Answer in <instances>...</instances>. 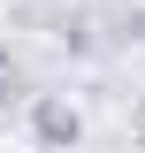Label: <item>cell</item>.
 <instances>
[{
	"mask_svg": "<svg viewBox=\"0 0 145 153\" xmlns=\"http://www.w3.org/2000/svg\"><path fill=\"white\" fill-rule=\"evenodd\" d=\"M31 138L38 146H84V115L69 107V100H54V92H31Z\"/></svg>",
	"mask_w": 145,
	"mask_h": 153,
	"instance_id": "obj_1",
	"label": "cell"
},
{
	"mask_svg": "<svg viewBox=\"0 0 145 153\" xmlns=\"http://www.w3.org/2000/svg\"><path fill=\"white\" fill-rule=\"evenodd\" d=\"M16 100L31 107V76H23V61H8V54H0V107H16Z\"/></svg>",
	"mask_w": 145,
	"mask_h": 153,
	"instance_id": "obj_2",
	"label": "cell"
},
{
	"mask_svg": "<svg viewBox=\"0 0 145 153\" xmlns=\"http://www.w3.org/2000/svg\"><path fill=\"white\" fill-rule=\"evenodd\" d=\"M115 38H130V46H145V0H138V8H122V16H115Z\"/></svg>",
	"mask_w": 145,
	"mask_h": 153,
	"instance_id": "obj_3",
	"label": "cell"
},
{
	"mask_svg": "<svg viewBox=\"0 0 145 153\" xmlns=\"http://www.w3.org/2000/svg\"><path fill=\"white\" fill-rule=\"evenodd\" d=\"M138 138H145V115H138Z\"/></svg>",
	"mask_w": 145,
	"mask_h": 153,
	"instance_id": "obj_4",
	"label": "cell"
}]
</instances>
